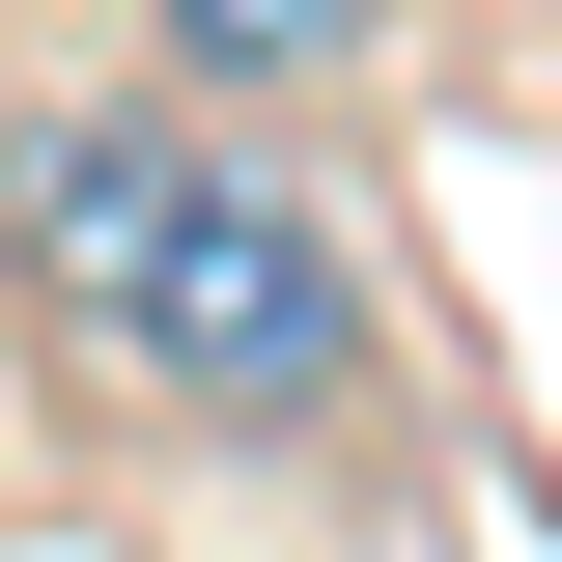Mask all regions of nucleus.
Wrapping results in <instances>:
<instances>
[{
  "instance_id": "2",
  "label": "nucleus",
  "mask_w": 562,
  "mask_h": 562,
  "mask_svg": "<svg viewBox=\"0 0 562 562\" xmlns=\"http://www.w3.org/2000/svg\"><path fill=\"white\" fill-rule=\"evenodd\" d=\"M140 29H169L198 85H254V113H281V85H366V29H394V0H140Z\"/></svg>"
},
{
  "instance_id": "1",
  "label": "nucleus",
  "mask_w": 562,
  "mask_h": 562,
  "mask_svg": "<svg viewBox=\"0 0 562 562\" xmlns=\"http://www.w3.org/2000/svg\"><path fill=\"white\" fill-rule=\"evenodd\" d=\"M0 254H29V310H85L225 450H281V422L366 394V254L281 169H225L198 113H0Z\"/></svg>"
}]
</instances>
